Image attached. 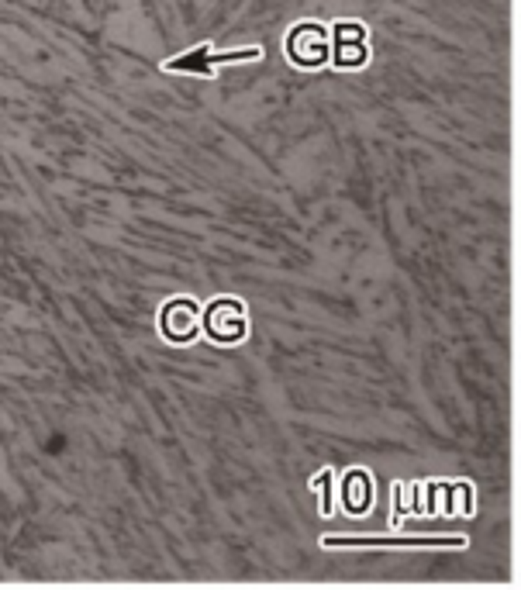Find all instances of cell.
<instances>
[{"label": "cell", "mask_w": 521, "mask_h": 590, "mask_svg": "<svg viewBox=\"0 0 521 590\" xmlns=\"http://www.w3.org/2000/svg\"><path fill=\"white\" fill-rule=\"evenodd\" d=\"M204 331H208L214 342L221 345H238L245 335H249V314H245V304L235 300V297H221L214 300L208 311H204Z\"/></svg>", "instance_id": "cell-1"}, {"label": "cell", "mask_w": 521, "mask_h": 590, "mask_svg": "<svg viewBox=\"0 0 521 590\" xmlns=\"http://www.w3.org/2000/svg\"><path fill=\"white\" fill-rule=\"evenodd\" d=\"M201 321H204V311H201L190 297H173V300L163 307V314H159V331H163L169 342L183 345V342H194V338H197Z\"/></svg>", "instance_id": "cell-2"}, {"label": "cell", "mask_w": 521, "mask_h": 590, "mask_svg": "<svg viewBox=\"0 0 521 590\" xmlns=\"http://www.w3.org/2000/svg\"><path fill=\"white\" fill-rule=\"evenodd\" d=\"M287 52H290V63L297 66H321L328 63V35L321 24H297L287 38Z\"/></svg>", "instance_id": "cell-3"}, {"label": "cell", "mask_w": 521, "mask_h": 590, "mask_svg": "<svg viewBox=\"0 0 521 590\" xmlns=\"http://www.w3.org/2000/svg\"><path fill=\"white\" fill-rule=\"evenodd\" d=\"M366 38V28L363 24H349V21H338L335 24V66H342V69H352V66H363L366 59H370V49L366 45H356L352 49V42H363Z\"/></svg>", "instance_id": "cell-4"}, {"label": "cell", "mask_w": 521, "mask_h": 590, "mask_svg": "<svg viewBox=\"0 0 521 590\" xmlns=\"http://www.w3.org/2000/svg\"><path fill=\"white\" fill-rule=\"evenodd\" d=\"M210 56V45H197L194 52H183V59H169V63H163V69L166 73H197V76H214V66L208 63Z\"/></svg>", "instance_id": "cell-5"}, {"label": "cell", "mask_w": 521, "mask_h": 590, "mask_svg": "<svg viewBox=\"0 0 521 590\" xmlns=\"http://www.w3.org/2000/svg\"><path fill=\"white\" fill-rule=\"evenodd\" d=\"M256 59H263V49H259V45L235 49V52H221V56H208L210 66H224V63H256Z\"/></svg>", "instance_id": "cell-6"}]
</instances>
